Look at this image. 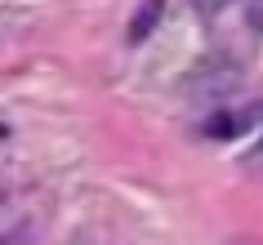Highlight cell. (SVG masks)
I'll use <instances>...</instances> for the list:
<instances>
[{"mask_svg":"<svg viewBox=\"0 0 263 245\" xmlns=\"http://www.w3.org/2000/svg\"><path fill=\"white\" fill-rule=\"evenodd\" d=\"M161 14H165V0H143V9L134 14V23H129V45L147 41V31L161 23Z\"/></svg>","mask_w":263,"mask_h":245,"instance_id":"1","label":"cell"},{"mask_svg":"<svg viewBox=\"0 0 263 245\" xmlns=\"http://www.w3.org/2000/svg\"><path fill=\"white\" fill-rule=\"evenodd\" d=\"M250 161H254V165H263V143H259V152H254V156H250Z\"/></svg>","mask_w":263,"mask_h":245,"instance_id":"2","label":"cell"}]
</instances>
